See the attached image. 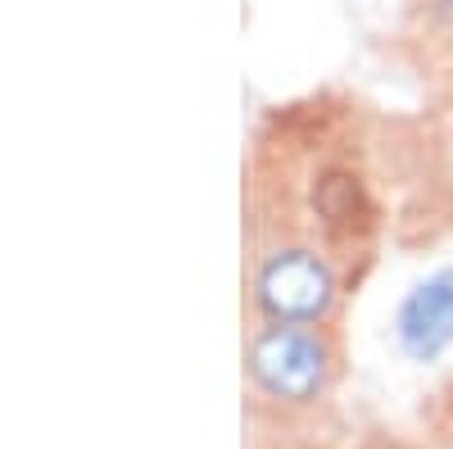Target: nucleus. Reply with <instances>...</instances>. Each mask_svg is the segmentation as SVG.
<instances>
[{
    "label": "nucleus",
    "instance_id": "obj_5",
    "mask_svg": "<svg viewBox=\"0 0 453 449\" xmlns=\"http://www.w3.org/2000/svg\"><path fill=\"white\" fill-rule=\"evenodd\" d=\"M453 341V277L418 286V295L399 314V345L412 359H435Z\"/></svg>",
    "mask_w": 453,
    "mask_h": 449
},
{
    "label": "nucleus",
    "instance_id": "obj_1",
    "mask_svg": "<svg viewBox=\"0 0 453 449\" xmlns=\"http://www.w3.org/2000/svg\"><path fill=\"white\" fill-rule=\"evenodd\" d=\"M386 241L381 109L345 87L263 105L241 155V318H345Z\"/></svg>",
    "mask_w": 453,
    "mask_h": 449
},
{
    "label": "nucleus",
    "instance_id": "obj_7",
    "mask_svg": "<svg viewBox=\"0 0 453 449\" xmlns=\"http://www.w3.org/2000/svg\"><path fill=\"white\" fill-rule=\"evenodd\" d=\"M245 449H326V445H295V440H258V436H250Z\"/></svg>",
    "mask_w": 453,
    "mask_h": 449
},
{
    "label": "nucleus",
    "instance_id": "obj_6",
    "mask_svg": "<svg viewBox=\"0 0 453 449\" xmlns=\"http://www.w3.org/2000/svg\"><path fill=\"white\" fill-rule=\"evenodd\" d=\"M426 427L440 445H453V382L435 395V404L426 408Z\"/></svg>",
    "mask_w": 453,
    "mask_h": 449
},
{
    "label": "nucleus",
    "instance_id": "obj_4",
    "mask_svg": "<svg viewBox=\"0 0 453 449\" xmlns=\"http://www.w3.org/2000/svg\"><path fill=\"white\" fill-rule=\"evenodd\" d=\"M390 55L426 91V100L453 96V0H399Z\"/></svg>",
    "mask_w": 453,
    "mask_h": 449
},
{
    "label": "nucleus",
    "instance_id": "obj_3",
    "mask_svg": "<svg viewBox=\"0 0 453 449\" xmlns=\"http://www.w3.org/2000/svg\"><path fill=\"white\" fill-rule=\"evenodd\" d=\"M381 164L390 186V241L435 250L453 241V96L422 114H381Z\"/></svg>",
    "mask_w": 453,
    "mask_h": 449
},
{
    "label": "nucleus",
    "instance_id": "obj_2",
    "mask_svg": "<svg viewBox=\"0 0 453 449\" xmlns=\"http://www.w3.org/2000/svg\"><path fill=\"white\" fill-rule=\"evenodd\" d=\"M345 368V318H241L245 436L331 449Z\"/></svg>",
    "mask_w": 453,
    "mask_h": 449
}]
</instances>
